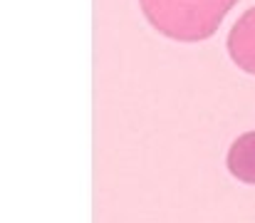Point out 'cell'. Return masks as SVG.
<instances>
[{
	"label": "cell",
	"mask_w": 255,
	"mask_h": 223,
	"mask_svg": "<svg viewBox=\"0 0 255 223\" xmlns=\"http://www.w3.org/2000/svg\"><path fill=\"white\" fill-rule=\"evenodd\" d=\"M154 30L178 42L211 37L238 0H139Z\"/></svg>",
	"instance_id": "cell-1"
},
{
	"label": "cell",
	"mask_w": 255,
	"mask_h": 223,
	"mask_svg": "<svg viewBox=\"0 0 255 223\" xmlns=\"http://www.w3.org/2000/svg\"><path fill=\"white\" fill-rule=\"evenodd\" d=\"M228 52L241 70L255 74V7L246 10L233 25L228 35Z\"/></svg>",
	"instance_id": "cell-2"
},
{
	"label": "cell",
	"mask_w": 255,
	"mask_h": 223,
	"mask_svg": "<svg viewBox=\"0 0 255 223\" xmlns=\"http://www.w3.org/2000/svg\"><path fill=\"white\" fill-rule=\"evenodd\" d=\"M228 171L248 184V186H255V132H248V134H241L231 149H228Z\"/></svg>",
	"instance_id": "cell-3"
}]
</instances>
